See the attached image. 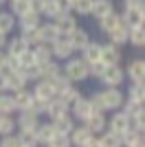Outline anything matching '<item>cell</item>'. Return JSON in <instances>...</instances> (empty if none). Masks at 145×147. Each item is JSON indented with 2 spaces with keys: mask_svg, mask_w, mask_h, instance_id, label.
Segmentation results:
<instances>
[{
  "mask_svg": "<svg viewBox=\"0 0 145 147\" xmlns=\"http://www.w3.org/2000/svg\"><path fill=\"white\" fill-rule=\"evenodd\" d=\"M62 73H64V77H66L70 84H81V81L90 79L88 64H86L81 57H70V59H66L64 66H62Z\"/></svg>",
  "mask_w": 145,
  "mask_h": 147,
  "instance_id": "obj_1",
  "label": "cell"
},
{
  "mask_svg": "<svg viewBox=\"0 0 145 147\" xmlns=\"http://www.w3.org/2000/svg\"><path fill=\"white\" fill-rule=\"evenodd\" d=\"M99 97L103 101V108L106 112H115V110H121V105L125 101V92L121 90V88H101L99 90Z\"/></svg>",
  "mask_w": 145,
  "mask_h": 147,
  "instance_id": "obj_2",
  "label": "cell"
},
{
  "mask_svg": "<svg viewBox=\"0 0 145 147\" xmlns=\"http://www.w3.org/2000/svg\"><path fill=\"white\" fill-rule=\"evenodd\" d=\"M99 81L103 84V88H121L125 84V70L121 68V64L119 66H106Z\"/></svg>",
  "mask_w": 145,
  "mask_h": 147,
  "instance_id": "obj_3",
  "label": "cell"
},
{
  "mask_svg": "<svg viewBox=\"0 0 145 147\" xmlns=\"http://www.w3.org/2000/svg\"><path fill=\"white\" fill-rule=\"evenodd\" d=\"M127 129H130V119H127L121 110H115L112 114H110L108 123H106V132H112V134H117V136H123Z\"/></svg>",
  "mask_w": 145,
  "mask_h": 147,
  "instance_id": "obj_4",
  "label": "cell"
},
{
  "mask_svg": "<svg viewBox=\"0 0 145 147\" xmlns=\"http://www.w3.org/2000/svg\"><path fill=\"white\" fill-rule=\"evenodd\" d=\"M121 22H123L127 29L143 26V22H145V9H143V7H125L123 13H121Z\"/></svg>",
  "mask_w": 145,
  "mask_h": 147,
  "instance_id": "obj_5",
  "label": "cell"
},
{
  "mask_svg": "<svg viewBox=\"0 0 145 147\" xmlns=\"http://www.w3.org/2000/svg\"><path fill=\"white\" fill-rule=\"evenodd\" d=\"M51 53H53L55 61H66V59H70V57L75 55V51H72V46L68 44L66 35H60L53 44H51Z\"/></svg>",
  "mask_w": 145,
  "mask_h": 147,
  "instance_id": "obj_6",
  "label": "cell"
},
{
  "mask_svg": "<svg viewBox=\"0 0 145 147\" xmlns=\"http://www.w3.org/2000/svg\"><path fill=\"white\" fill-rule=\"evenodd\" d=\"M55 24V29H57V33L60 35H68L70 31H75L77 29V18H75V13L72 11H68V13H60V16H55L53 20H51Z\"/></svg>",
  "mask_w": 145,
  "mask_h": 147,
  "instance_id": "obj_7",
  "label": "cell"
},
{
  "mask_svg": "<svg viewBox=\"0 0 145 147\" xmlns=\"http://www.w3.org/2000/svg\"><path fill=\"white\" fill-rule=\"evenodd\" d=\"M31 92H33V97H35L37 101H51V99L55 97V88H53V84H51L48 79H37V81H33Z\"/></svg>",
  "mask_w": 145,
  "mask_h": 147,
  "instance_id": "obj_8",
  "label": "cell"
},
{
  "mask_svg": "<svg viewBox=\"0 0 145 147\" xmlns=\"http://www.w3.org/2000/svg\"><path fill=\"white\" fill-rule=\"evenodd\" d=\"M121 59H123V53H121L119 46L115 44H101V61L106 66H119Z\"/></svg>",
  "mask_w": 145,
  "mask_h": 147,
  "instance_id": "obj_9",
  "label": "cell"
},
{
  "mask_svg": "<svg viewBox=\"0 0 145 147\" xmlns=\"http://www.w3.org/2000/svg\"><path fill=\"white\" fill-rule=\"evenodd\" d=\"M106 123H108V117L103 114V112H95V114H90V117L84 121V127L90 129L92 136H99L106 132Z\"/></svg>",
  "mask_w": 145,
  "mask_h": 147,
  "instance_id": "obj_10",
  "label": "cell"
},
{
  "mask_svg": "<svg viewBox=\"0 0 145 147\" xmlns=\"http://www.w3.org/2000/svg\"><path fill=\"white\" fill-rule=\"evenodd\" d=\"M70 114H72V119H77V121L84 123L90 114H95V108L90 105V99H88V97H81L77 103L70 108Z\"/></svg>",
  "mask_w": 145,
  "mask_h": 147,
  "instance_id": "obj_11",
  "label": "cell"
},
{
  "mask_svg": "<svg viewBox=\"0 0 145 147\" xmlns=\"http://www.w3.org/2000/svg\"><path fill=\"white\" fill-rule=\"evenodd\" d=\"M55 97H57V99H62V101H64V103L68 105V110H70L72 105H75V103L79 101V99L84 97V94H81V90H79V88L75 86V84H68V86H64L60 92H57V94H55Z\"/></svg>",
  "mask_w": 145,
  "mask_h": 147,
  "instance_id": "obj_12",
  "label": "cell"
},
{
  "mask_svg": "<svg viewBox=\"0 0 145 147\" xmlns=\"http://www.w3.org/2000/svg\"><path fill=\"white\" fill-rule=\"evenodd\" d=\"M66 112H70V110H68V105L64 103L62 99H57V97H53L51 101L44 103V114L48 117V121H53V119L62 117V114H66Z\"/></svg>",
  "mask_w": 145,
  "mask_h": 147,
  "instance_id": "obj_13",
  "label": "cell"
},
{
  "mask_svg": "<svg viewBox=\"0 0 145 147\" xmlns=\"http://www.w3.org/2000/svg\"><path fill=\"white\" fill-rule=\"evenodd\" d=\"M66 40L72 46V51H81L86 44L90 42V33H88L86 29H81V26H77L75 31H70V33L66 35Z\"/></svg>",
  "mask_w": 145,
  "mask_h": 147,
  "instance_id": "obj_14",
  "label": "cell"
},
{
  "mask_svg": "<svg viewBox=\"0 0 145 147\" xmlns=\"http://www.w3.org/2000/svg\"><path fill=\"white\" fill-rule=\"evenodd\" d=\"M123 70H125V77L130 81H145V61L141 57L132 59L127 64V68H123Z\"/></svg>",
  "mask_w": 145,
  "mask_h": 147,
  "instance_id": "obj_15",
  "label": "cell"
},
{
  "mask_svg": "<svg viewBox=\"0 0 145 147\" xmlns=\"http://www.w3.org/2000/svg\"><path fill=\"white\" fill-rule=\"evenodd\" d=\"M11 94V99H13V103H16V110H29L31 108V103L35 101V97H33V92L29 90V88H22V90H18V92H9Z\"/></svg>",
  "mask_w": 145,
  "mask_h": 147,
  "instance_id": "obj_16",
  "label": "cell"
},
{
  "mask_svg": "<svg viewBox=\"0 0 145 147\" xmlns=\"http://www.w3.org/2000/svg\"><path fill=\"white\" fill-rule=\"evenodd\" d=\"M51 125H53L55 134H66V136H68V134L72 132V127H75V119H72L70 112H66V114H62V117L53 119V121H51Z\"/></svg>",
  "mask_w": 145,
  "mask_h": 147,
  "instance_id": "obj_17",
  "label": "cell"
},
{
  "mask_svg": "<svg viewBox=\"0 0 145 147\" xmlns=\"http://www.w3.org/2000/svg\"><path fill=\"white\" fill-rule=\"evenodd\" d=\"M57 37H60V33H57L53 22H42L37 26V42L40 44H53Z\"/></svg>",
  "mask_w": 145,
  "mask_h": 147,
  "instance_id": "obj_18",
  "label": "cell"
},
{
  "mask_svg": "<svg viewBox=\"0 0 145 147\" xmlns=\"http://www.w3.org/2000/svg\"><path fill=\"white\" fill-rule=\"evenodd\" d=\"M37 123H40V117L33 114L29 110H20L18 119H16V129H35Z\"/></svg>",
  "mask_w": 145,
  "mask_h": 147,
  "instance_id": "obj_19",
  "label": "cell"
},
{
  "mask_svg": "<svg viewBox=\"0 0 145 147\" xmlns=\"http://www.w3.org/2000/svg\"><path fill=\"white\" fill-rule=\"evenodd\" d=\"M31 46L26 42H24L20 35H16V37H11V40H7V44H5V53L9 57H20L22 53H26Z\"/></svg>",
  "mask_w": 145,
  "mask_h": 147,
  "instance_id": "obj_20",
  "label": "cell"
},
{
  "mask_svg": "<svg viewBox=\"0 0 145 147\" xmlns=\"http://www.w3.org/2000/svg\"><path fill=\"white\" fill-rule=\"evenodd\" d=\"M31 55H33V64L35 66H42V64L51 61L53 59L51 44H35V46H31Z\"/></svg>",
  "mask_w": 145,
  "mask_h": 147,
  "instance_id": "obj_21",
  "label": "cell"
},
{
  "mask_svg": "<svg viewBox=\"0 0 145 147\" xmlns=\"http://www.w3.org/2000/svg\"><path fill=\"white\" fill-rule=\"evenodd\" d=\"M7 77V92H18L22 90V88L29 86V81L24 79L22 70H16V73H5Z\"/></svg>",
  "mask_w": 145,
  "mask_h": 147,
  "instance_id": "obj_22",
  "label": "cell"
},
{
  "mask_svg": "<svg viewBox=\"0 0 145 147\" xmlns=\"http://www.w3.org/2000/svg\"><path fill=\"white\" fill-rule=\"evenodd\" d=\"M79 53H81L79 57H81V59H84L86 64L99 61V59H101V44H99V42H92V40H90V42L86 44V46H84L81 51H79Z\"/></svg>",
  "mask_w": 145,
  "mask_h": 147,
  "instance_id": "obj_23",
  "label": "cell"
},
{
  "mask_svg": "<svg viewBox=\"0 0 145 147\" xmlns=\"http://www.w3.org/2000/svg\"><path fill=\"white\" fill-rule=\"evenodd\" d=\"M68 138H70V145H72V147H84L86 143L92 138V134H90V129L84 127V125H81V127H77V125H75V127H72V132L68 134Z\"/></svg>",
  "mask_w": 145,
  "mask_h": 147,
  "instance_id": "obj_24",
  "label": "cell"
},
{
  "mask_svg": "<svg viewBox=\"0 0 145 147\" xmlns=\"http://www.w3.org/2000/svg\"><path fill=\"white\" fill-rule=\"evenodd\" d=\"M55 136V129H53V125H51V121H46V123H37V127H35V138H37V145H44L46 147L48 145V141Z\"/></svg>",
  "mask_w": 145,
  "mask_h": 147,
  "instance_id": "obj_25",
  "label": "cell"
},
{
  "mask_svg": "<svg viewBox=\"0 0 145 147\" xmlns=\"http://www.w3.org/2000/svg\"><path fill=\"white\" fill-rule=\"evenodd\" d=\"M115 11V5H112V0H92V9H90V16L92 18H103V16H108V13Z\"/></svg>",
  "mask_w": 145,
  "mask_h": 147,
  "instance_id": "obj_26",
  "label": "cell"
},
{
  "mask_svg": "<svg viewBox=\"0 0 145 147\" xmlns=\"http://www.w3.org/2000/svg\"><path fill=\"white\" fill-rule=\"evenodd\" d=\"M108 35V40H110V44H115V46H123V44H127V26L121 22L117 29H112V31H108L106 33Z\"/></svg>",
  "mask_w": 145,
  "mask_h": 147,
  "instance_id": "obj_27",
  "label": "cell"
},
{
  "mask_svg": "<svg viewBox=\"0 0 145 147\" xmlns=\"http://www.w3.org/2000/svg\"><path fill=\"white\" fill-rule=\"evenodd\" d=\"M40 13H35V11H29V13H24V16H20L18 18V26H20V31H29V29H37L40 26Z\"/></svg>",
  "mask_w": 145,
  "mask_h": 147,
  "instance_id": "obj_28",
  "label": "cell"
},
{
  "mask_svg": "<svg viewBox=\"0 0 145 147\" xmlns=\"http://www.w3.org/2000/svg\"><path fill=\"white\" fill-rule=\"evenodd\" d=\"M127 44H132L134 49H143L145 46V26L127 29Z\"/></svg>",
  "mask_w": 145,
  "mask_h": 147,
  "instance_id": "obj_29",
  "label": "cell"
},
{
  "mask_svg": "<svg viewBox=\"0 0 145 147\" xmlns=\"http://www.w3.org/2000/svg\"><path fill=\"white\" fill-rule=\"evenodd\" d=\"M97 24H99V29H101L103 33H108V31L117 29V26L121 24V16L117 11H112V13H108V16L99 18V20H97Z\"/></svg>",
  "mask_w": 145,
  "mask_h": 147,
  "instance_id": "obj_30",
  "label": "cell"
},
{
  "mask_svg": "<svg viewBox=\"0 0 145 147\" xmlns=\"http://www.w3.org/2000/svg\"><path fill=\"white\" fill-rule=\"evenodd\" d=\"M121 112H123L127 119H130V117H145L143 103H139V101H132V99H125V101H123V105H121Z\"/></svg>",
  "mask_w": 145,
  "mask_h": 147,
  "instance_id": "obj_31",
  "label": "cell"
},
{
  "mask_svg": "<svg viewBox=\"0 0 145 147\" xmlns=\"http://www.w3.org/2000/svg\"><path fill=\"white\" fill-rule=\"evenodd\" d=\"M16 138L22 147H37L35 129H16Z\"/></svg>",
  "mask_w": 145,
  "mask_h": 147,
  "instance_id": "obj_32",
  "label": "cell"
},
{
  "mask_svg": "<svg viewBox=\"0 0 145 147\" xmlns=\"http://www.w3.org/2000/svg\"><path fill=\"white\" fill-rule=\"evenodd\" d=\"M125 99H132V101L143 103L145 101V81H132L130 88H127V97Z\"/></svg>",
  "mask_w": 145,
  "mask_h": 147,
  "instance_id": "obj_33",
  "label": "cell"
},
{
  "mask_svg": "<svg viewBox=\"0 0 145 147\" xmlns=\"http://www.w3.org/2000/svg\"><path fill=\"white\" fill-rule=\"evenodd\" d=\"M16 26H18V20L13 18L9 11H2V9H0V33L9 35V33H11Z\"/></svg>",
  "mask_w": 145,
  "mask_h": 147,
  "instance_id": "obj_34",
  "label": "cell"
},
{
  "mask_svg": "<svg viewBox=\"0 0 145 147\" xmlns=\"http://www.w3.org/2000/svg\"><path fill=\"white\" fill-rule=\"evenodd\" d=\"M60 70H62L60 61L51 59V61H46V64H42V66H40V79H53Z\"/></svg>",
  "mask_w": 145,
  "mask_h": 147,
  "instance_id": "obj_35",
  "label": "cell"
},
{
  "mask_svg": "<svg viewBox=\"0 0 145 147\" xmlns=\"http://www.w3.org/2000/svg\"><path fill=\"white\" fill-rule=\"evenodd\" d=\"M9 2H11V5H9V7H11V11H9V13H11L16 20H18L20 16H24V13L31 11V2H29V0H9Z\"/></svg>",
  "mask_w": 145,
  "mask_h": 147,
  "instance_id": "obj_36",
  "label": "cell"
},
{
  "mask_svg": "<svg viewBox=\"0 0 145 147\" xmlns=\"http://www.w3.org/2000/svg\"><path fill=\"white\" fill-rule=\"evenodd\" d=\"M16 134V119L11 114H0V136Z\"/></svg>",
  "mask_w": 145,
  "mask_h": 147,
  "instance_id": "obj_37",
  "label": "cell"
},
{
  "mask_svg": "<svg viewBox=\"0 0 145 147\" xmlns=\"http://www.w3.org/2000/svg\"><path fill=\"white\" fill-rule=\"evenodd\" d=\"M16 103H13V99L9 92H0V114H16Z\"/></svg>",
  "mask_w": 145,
  "mask_h": 147,
  "instance_id": "obj_38",
  "label": "cell"
},
{
  "mask_svg": "<svg viewBox=\"0 0 145 147\" xmlns=\"http://www.w3.org/2000/svg\"><path fill=\"white\" fill-rule=\"evenodd\" d=\"M60 5H57V0H44L42 9H40V16H44V18L53 20L55 16H60Z\"/></svg>",
  "mask_w": 145,
  "mask_h": 147,
  "instance_id": "obj_39",
  "label": "cell"
},
{
  "mask_svg": "<svg viewBox=\"0 0 145 147\" xmlns=\"http://www.w3.org/2000/svg\"><path fill=\"white\" fill-rule=\"evenodd\" d=\"M99 143H101V147H123L121 136L112 134V132H103V134H99Z\"/></svg>",
  "mask_w": 145,
  "mask_h": 147,
  "instance_id": "obj_40",
  "label": "cell"
},
{
  "mask_svg": "<svg viewBox=\"0 0 145 147\" xmlns=\"http://www.w3.org/2000/svg\"><path fill=\"white\" fill-rule=\"evenodd\" d=\"M90 9H92V0H72L70 11L75 16H90Z\"/></svg>",
  "mask_w": 145,
  "mask_h": 147,
  "instance_id": "obj_41",
  "label": "cell"
},
{
  "mask_svg": "<svg viewBox=\"0 0 145 147\" xmlns=\"http://www.w3.org/2000/svg\"><path fill=\"white\" fill-rule=\"evenodd\" d=\"M103 70H106V64H103L101 59H99V61H92V64H88V75H90V77H95V79H101Z\"/></svg>",
  "mask_w": 145,
  "mask_h": 147,
  "instance_id": "obj_42",
  "label": "cell"
},
{
  "mask_svg": "<svg viewBox=\"0 0 145 147\" xmlns=\"http://www.w3.org/2000/svg\"><path fill=\"white\" fill-rule=\"evenodd\" d=\"M46 147H72L70 145V138H68L66 134H55L51 141H48Z\"/></svg>",
  "mask_w": 145,
  "mask_h": 147,
  "instance_id": "obj_43",
  "label": "cell"
},
{
  "mask_svg": "<svg viewBox=\"0 0 145 147\" xmlns=\"http://www.w3.org/2000/svg\"><path fill=\"white\" fill-rule=\"evenodd\" d=\"M22 75H24V79H26V81H37V79H40V66H35V64L24 66Z\"/></svg>",
  "mask_w": 145,
  "mask_h": 147,
  "instance_id": "obj_44",
  "label": "cell"
},
{
  "mask_svg": "<svg viewBox=\"0 0 145 147\" xmlns=\"http://www.w3.org/2000/svg\"><path fill=\"white\" fill-rule=\"evenodd\" d=\"M130 129L139 132V134H145V121H143V117H130Z\"/></svg>",
  "mask_w": 145,
  "mask_h": 147,
  "instance_id": "obj_45",
  "label": "cell"
},
{
  "mask_svg": "<svg viewBox=\"0 0 145 147\" xmlns=\"http://www.w3.org/2000/svg\"><path fill=\"white\" fill-rule=\"evenodd\" d=\"M0 147H20L16 134H9V136H0Z\"/></svg>",
  "mask_w": 145,
  "mask_h": 147,
  "instance_id": "obj_46",
  "label": "cell"
},
{
  "mask_svg": "<svg viewBox=\"0 0 145 147\" xmlns=\"http://www.w3.org/2000/svg\"><path fill=\"white\" fill-rule=\"evenodd\" d=\"M29 2H31V11L40 13V9H42V5H44V0H29Z\"/></svg>",
  "mask_w": 145,
  "mask_h": 147,
  "instance_id": "obj_47",
  "label": "cell"
},
{
  "mask_svg": "<svg viewBox=\"0 0 145 147\" xmlns=\"http://www.w3.org/2000/svg\"><path fill=\"white\" fill-rule=\"evenodd\" d=\"M123 7H143V0H123Z\"/></svg>",
  "mask_w": 145,
  "mask_h": 147,
  "instance_id": "obj_48",
  "label": "cell"
},
{
  "mask_svg": "<svg viewBox=\"0 0 145 147\" xmlns=\"http://www.w3.org/2000/svg\"><path fill=\"white\" fill-rule=\"evenodd\" d=\"M84 147H101V143H99V136H92V138L86 143Z\"/></svg>",
  "mask_w": 145,
  "mask_h": 147,
  "instance_id": "obj_49",
  "label": "cell"
},
{
  "mask_svg": "<svg viewBox=\"0 0 145 147\" xmlns=\"http://www.w3.org/2000/svg\"><path fill=\"white\" fill-rule=\"evenodd\" d=\"M0 92H7V77H5V73H0Z\"/></svg>",
  "mask_w": 145,
  "mask_h": 147,
  "instance_id": "obj_50",
  "label": "cell"
},
{
  "mask_svg": "<svg viewBox=\"0 0 145 147\" xmlns=\"http://www.w3.org/2000/svg\"><path fill=\"white\" fill-rule=\"evenodd\" d=\"M7 40H9V37H7L5 33H0V51H5V44H7Z\"/></svg>",
  "mask_w": 145,
  "mask_h": 147,
  "instance_id": "obj_51",
  "label": "cell"
},
{
  "mask_svg": "<svg viewBox=\"0 0 145 147\" xmlns=\"http://www.w3.org/2000/svg\"><path fill=\"white\" fill-rule=\"evenodd\" d=\"M5 51H0V70H2V68H5Z\"/></svg>",
  "mask_w": 145,
  "mask_h": 147,
  "instance_id": "obj_52",
  "label": "cell"
},
{
  "mask_svg": "<svg viewBox=\"0 0 145 147\" xmlns=\"http://www.w3.org/2000/svg\"><path fill=\"white\" fill-rule=\"evenodd\" d=\"M0 5H5V0H0Z\"/></svg>",
  "mask_w": 145,
  "mask_h": 147,
  "instance_id": "obj_53",
  "label": "cell"
},
{
  "mask_svg": "<svg viewBox=\"0 0 145 147\" xmlns=\"http://www.w3.org/2000/svg\"><path fill=\"white\" fill-rule=\"evenodd\" d=\"M0 9H2V5H0Z\"/></svg>",
  "mask_w": 145,
  "mask_h": 147,
  "instance_id": "obj_54",
  "label": "cell"
},
{
  "mask_svg": "<svg viewBox=\"0 0 145 147\" xmlns=\"http://www.w3.org/2000/svg\"><path fill=\"white\" fill-rule=\"evenodd\" d=\"M70 2H72V0H70Z\"/></svg>",
  "mask_w": 145,
  "mask_h": 147,
  "instance_id": "obj_55",
  "label": "cell"
},
{
  "mask_svg": "<svg viewBox=\"0 0 145 147\" xmlns=\"http://www.w3.org/2000/svg\"><path fill=\"white\" fill-rule=\"evenodd\" d=\"M20 147H22V145H20Z\"/></svg>",
  "mask_w": 145,
  "mask_h": 147,
  "instance_id": "obj_56",
  "label": "cell"
}]
</instances>
